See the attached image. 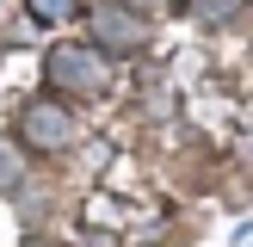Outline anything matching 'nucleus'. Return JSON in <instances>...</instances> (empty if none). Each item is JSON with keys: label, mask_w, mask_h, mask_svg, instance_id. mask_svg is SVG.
Segmentation results:
<instances>
[{"label": "nucleus", "mask_w": 253, "mask_h": 247, "mask_svg": "<svg viewBox=\"0 0 253 247\" xmlns=\"http://www.w3.org/2000/svg\"><path fill=\"white\" fill-rule=\"evenodd\" d=\"M43 81L56 86V93L99 99L111 86V62H105V49H93V43H56L43 56Z\"/></svg>", "instance_id": "nucleus-1"}, {"label": "nucleus", "mask_w": 253, "mask_h": 247, "mask_svg": "<svg viewBox=\"0 0 253 247\" xmlns=\"http://www.w3.org/2000/svg\"><path fill=\"white\" fill-rule=\"evenodd\" d=\"M19 142L31 148V155H62V148L81 142V124H74V111L62 105V99L37 93L19 105Z\"/></svg>", "instance_id": "nucleus-2"}, {"label": "nucleus", "mask_w": 253, "mask_h": 247, "mask_svg": "<svg viewBox=\"0 0 253 247\" xmlns=\"http://www.w3.org/2000/svg\"><path fill=\"white\" fill-rule=\"evenodd\" d=\"M86 31H93V49H105V56H142L148 49V12L124 6V0H105V6L86 12Z\"/></svg>", "instance_id": "nucleus-3"}, {"label": "nucleus", "mask_w": 253, "mask_h": 247, "mask_svg": "<svg viewBox=\"0 0 253 247\" xmlns=\"http://www.w3.org/2000/svg\"><path fill=\"white\" fill-rule=\"evenodd\" d=\"M74 6H81V0H25V12H31L37 25H62V19H74Z\"/></svg>", "instance_id": "nucleus-4"}, {"label": "nucleus", "mask_w": 253, "mask_h": 247, "mask_svg": "<svg viewBox=\"0 0 253 247\" xmlns=\"http://www.w3.org/2000/svg\"><path fill=\"white\" fill-rule=\"evenodd\" d=\"M19 179H25V155L12 142H0V192H12Z\"/></svg>", "instance_id": "nucleus-5"}, {"label": "nucleus", "mask_w": 253, "mask_h": 247, "mask_svg": "<svg viewBox=\"0 0 253 247\" xmlns=\"http://www.w3.org/2000/svg\"><path fill=\"white\" fill-rule=\"evenodd\" d=\"M192 6H198V19H204V25H222V19H235L247 0H192Z\"/></svg>", "instance_id": "nucleus-6"}, {"label": "nucleus", "mask_w": 253, "mask_h": 247, "mask_svg": "<svg viewBox=\"0 0 253 247\" xmlns=\"http://www.w3.org/2000/svg\"><path fill=\"white\" fill-rule=\"evenodd\" d=\"M124 6H136V12H179V6H192V0H124Z\"/></svg>", "instance_id": "nucleus-7"}, {"label": "nucleus", "mask_w": 253, "mask_h": 247, "mask_svg": "<svg viewBox=\"0 0 253 247\" xmlns=\"http://www.w3.org/2000/svg\"><path fill=\"white\" fill-rule=\"evenodd\" d=\"M25 247H56V241H25Z\"/></svg>", "instance_id": "nucleus-8"}]
</instances>
